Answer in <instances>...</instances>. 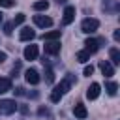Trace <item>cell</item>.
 <instances>
[{"label":"cell","instance_id":"cell-1","mask_svg":"<svg viewBox=\"0 0 120 120\" xmlns=\"http://www.w3.org/2000/svg\"><path fill=\"white\" fill-rule=\"evenodd\" d=\"M17 109H19V105L15 103V99H0V116L13 114Z\"/></svg>","mask_w":120,"mask_h":120},{"label":"cell","instance_id":"cell-2","mask_svg":"<svg viewBox=\"0 0 120 120\" xmlns=\"http://www.w3.org/2000/svg\"><path fill=\"white\" fill-rule=\"evenodd\" d=\"M98 28H99V21H98V19L88 17V19H84V21L81 22V30H82L84 34H94Z\"/></svg>","mask_w":120,"mask_h":120},{"label":"cell","instance_id":"cell-3","mask_svg":"<svg viewBox=\"0 0 120 120\" xmlns=\"http://www.w3.org/2000/svg\"><path fill=\"white\" fill-rule=\"evenodd\" d=\"M71 84H75V75H71V73H68L62 81H60V84L54 88V90H58L62 96L66 94V92H69V88H71Z\"/></svg>","mask_w":120,"mask_h":120},{"label":"cell","instance_id":"cell-4","mask_svg":"<svg viewBox=\"0 0 120 120\" xmlns=\"http://www.w3.org/2000/svg\"><path fill=\"white\" fill-rule=\"evenodd\" d=\"M101 43H103V39H94V38H88V39L84 41V51H88L90 54H94V52L101 47Z\"/></svg>","mask_w":120,"mask_h":120},{"label":"cell","instance_id":"cell-5","mask_svg":"<svg viewBox=\"0 0 120 120\" xmlns=\"http://www.w3.org/2000/svg\"><path fill=\"white\" fill-rule=\"evenodd\" d=\"M34 22H36V26H39V28H49V26L52 24V19L47 17V15H34Z\"/></svg>","mask_w":120,"mask_h":120},{"label":"cell","instance_id":"cell-6","mask_svg":"<svg viewBox=\"0 0 120 120\" xmlns=\"http://www.w3.org/2000/svg\"><path fill=\"white\" fill-rule=\"evenodd\" d=\"M99 69H101L103 77H107V79L114 75V68H112V64H111L109 60H101V62H99Z\"/></svg>","mask_w":120,"mask_h":120},{"label":"cell","instance_id":"cell-7","mask_svg":"<svg viewBox=\"0 0 120 120\" xmlns=\"http://www.w3.org/2000/svg\"><path fill=\"white\" fill-rule=\"evenodd\" d=\"M75 19V8L73 6H68L64 9V15H62V24H71Z\"/></svg>","mask_w":120,"mask_h":120},{"label":"cell","instance_id":"cell-8","mask_svg":"<svg viewBox=\"0 0 120 120\" xmlns=\"http://www.w3.org/2000/svg\"><path fill=\"white\" fill-rule=\"evenodd\" d=\"M24 79H26L28 84H38V82H39V73H38L34 68H30V69L24 71Z\"/></svg>","mask_w":120,"mask_h":120},{"label":"cell","instance_id":"cell-9","mask_svg":"<svg viewBox=\"0 0 120 120\" xmlns=\"http://www.w3.org/2000/svg\"><path fill=\"white\" fill-rule=\"evenodd\" d=\"M45 52L54 56L60 52V41H45Z\"/></svg>","mask_w":120,"mask_h":120},{"label":"cell","instance_id":"cell-10","mask_svg":"<svg viewBox=\"0 0 120 120\" xmlns=\"http://www.w3.org/2000/svg\"><path fill=\"white\" fill-rule=\"evenodd\" d=\"M19 38H21V41H32V39L36 38V32H34L30 26H24V28H21Z\"/></svg>","mask_w":120,"mask_h":120},{"label":"cell","instance_id":"cell-11","mask_svg":"<svg viewBox=\"0 0 120 120\" xmlns=\"http://www.w3.org/2000/svg\"><path fill=\"white\" fill-rule=\"evenodd\" d=\"M99 92H101V86H99L98 82H92V84L86 88V98H88V99H96V98L99 96Z\"/></svg>","mask_w":120,"mask_h":120},{"label":"cell","instance_id":"cell-12","mask_svg":"<svg viewBox=\"0 0 120 120\" xmlns=\"http://www.w3.org/2000/svg\"><path fill=\"white\" fill-rule=\"evenodd\" d=\"M22 54H24V60H36L38 58V45H26Z\"/></svg>","mask_w":120,"mask_h":120},{"label":"cell","instance_id":"cell-13","mask_svg":"<svg viewBox=\"0 0 120 120\" xmlns=\"http://www.w3.org/2000/svg\"><path fill=\"white\" fill-rule=\"evenodd\" d=\"M73 114H75L77 118H81V120H84V118L88 116V111H86V107H84L82 103H77V105L73 107Z\"/></svg>","mask_w":120,"mask_h":120},{"label":"cell","instance_id":"cell-14","mask_svg":"<svg viewBox=\"0 0 120 120\" xmlns=\"http://www.w3.org/2000/svg\"><path fill=\"white\" fill-rule=\"evenodd\" d=\"M109 56H111V64H112V66H120V51H118L116 47H112V49L109 51Z\"/></svg>","mask_w":120,"mask_h":120},{"label":"cell","instance_id":"cell-15","mask_svg":"<svg viewBox=\"0 0 120 120\" xmlns=\"http://www.w3.org/2000/svg\"><path fill=\"white\" fill-rule=\"evenodd\" d=\"M43 39H45V41H58V39H60V30H52V32H47V34L43 36Z\"/></svg>","mask_w":120,"mask_h":120},{"label":"cell","instance_id":"cell-16","mask_svg":"<svg viewBox=\"0 0 120 120\" xmlns=\"http://www.w3.org/2000/svg\"><path fill=\"white\" fill-rule=\"evenodd\" d=\"M75 58H77V60H79L81 64H84V62H88V60H90V52L82 49V51H79V52L75 54Z\"/></svg>","mask_w":120,"mask_h":120},{"label":"cell","instance_id":"cell-17","mask_svg":"<svg viewBox=\"0 0 120 120\" xmlns=\"http://www.w3.org/2000/svg\"><path fill=\"white\" fill-rule=\"evenodd\" d=\"M8 90H11V81L6 79V77H2V79H0V94H4V92H8Z\"/></svg>","mask_w":120,"mask_h":120},{"label":"cell","instance_id":"cell-18","mask_svg":"<svg viewBox=\"0 0 120 120\" xmlns=\"http://www.w3.org/2000/svg\"><path fill=\"white\" fill-rule=\"evenodd\" d=\"M105 90H107L109 96H116V92H118V84H116V82H107V84H105Z\"/></svg>","mask_w":120,"mask_h":120},{"label":"cell","instance_id":"cell-19","mask_svg":"<svg viewBox=\"0 0 120 120\" xmlns=\"http://www.w3.org/2000/svg\"><path fill=\"white\" fill-rule=\"evenodd\" d=\"M49 8V2L47 0H39V2H34V9L36 11H45Z\"/></svg>","mask_w":120,"mask_h":120},{"label":"cell","instance_id":"cell-20","mask_svg":"<svg viewBox=\"0 0 120 120\" xmlns=\"http://www.w3.org/2000/svg\"><path fill=\"white\" fill-rule=\"evenodd\" d=\"M45 81H47V82H52V81H54V73H52L51 68H45Z\"/></svg>","mask_w":120,"mask_h":120},{"label":"cell","instance_id":"cell-21","mask_svg":"<svg viewBox=\"0 0 120 120\" xmlns=\"http://www.w3.org/2000/svg\"><path fill=\"white\" fill-rule=\"evenodd\" d=\"M60 98H62V94H60L58 90H52V92H51V101H52V103H58Z\"/></svg>","mask_w":120,"mask_h":120},{"label":"cell","instance_id":"cell-22","mask_svg":"<svg viewBox=\"0 0 120 120\" xmlns=\"http://www.w3.org/2000/svg\"><path fill=\"white\" fill-rule=\"evenodd\" d=\"M24 22V13H17V17L13 19V26H17V24H22Z\"/></svg>","mask_w":120,"mask_h":120},{"label":"cell","instance_id":"cell-23","mask_svg":"<svg viewBox=\"0 0 120 120\" xmlns=\"http://www.w3.org/2000/svg\"><path fill=\"white\" fill-rule=\"evenodd\" d=\"M4 34L6 36H11L13 34V22H6L4 24Z\"/></svg>","mask_w":120,"mask_h":120},{"label":"cell","instance_id":"cell-24","mask_svg":"<svg viewBox=\"0 0 120 120\" xmlns=\"http://www.w3.org/2000/svg\"><path fill=\"white\" fill-rule=\"evenodd\" d=\"M0 6L2 8H11V6H15V0H0Z\"/></svg>","mask_w":120,"mask_h":120},{"label":"cell","instance_id":"cell-25","mask_svg":"<svg viewBox=\"0 0 120 120\" xmlns=\"http://www.w3.org/2000/svg\"><path fill=\"white\" fill-rule=\"evenodd\" d=\"M92 73H94V68H92V66H86V68H84V75H86V77H90Z\"/></svg>","mask_w":120,"mask_h":120},{"label":"cell","instance_id":"cell-26","mask_svg":"<svg viewBox=\"0 0 120 120\" xmlns=\"http://www.w3.org/2000/svg\"><path fill=\"white\" fill-rule=\"evenodd\" d=\"M112 38H114V39L118 41V39H120V30H114V34H112Z\"/></svg>","mask_w":120,"mask_h":120},{"label":"cell","instance_id":"cell-27","mask_svg":"<svg viewBox=\"0 0 120 120\" xmlns=\"http://www.w3.org/2000/svg\"><path fill=\"white\" fill-rule=\"evenodd\" d=\"M6 58H8V56H6V52H2V51H0V64H2Z\"/></svg>","mask_w":120,"mask_h":120},{"label":"cell","instance_id":"cell-28","mask_svg":"<svg viewBox=\"0 0 120 120\" xmlns=\"http://www.w3.org/2000/svg\"><path fill=\"white\" fill-rule=\"evenodd\" d=\"M38 112H39V114H49V111H47V109H43V107H41Z\"/></svg>","mask_w":120,"mask_h":120},{"label":"cell","instance_id":"cell-29","mask_svg":"<svg viewBox=\"0 0 120 120\" xmlns=\"http://www.w3.org/2000/svg\"><path fill=\"white\" fill-rule=\"evenodd\" d=\"M56 2H58V4H64V2H68V0H56Z\"/></svg>","mask_w":120,"mask_h":120},{"label":"cell","instance_id":"cell-30","mask_svg":"<svg viewBox=\"0 0 120 120\" xmlns=\"http://www.w3.org/2000/svg\"><path fill=\"white\" fill-rule=\"evenodd\" d=\"M2 21H4V17H2V13H0V24H2Z\"/></svg>","mask_w":120,"mask_h":120}]
</instances>
